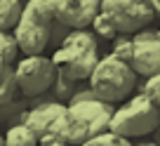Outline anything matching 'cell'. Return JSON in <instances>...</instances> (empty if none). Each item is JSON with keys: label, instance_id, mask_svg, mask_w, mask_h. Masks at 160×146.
<instances>
[{"label": "cell", "instance_id": "6da1fadb", "mask_svg": "<svg viewBox=\"0 0 160 146\" xmlns=\"http://www.w3.org/2000/svg\"><path fill=\"white\" fill-rule=\"evenodd\" d=\"M113 104L97 99L90 90L82 94H73L71 101L64 106V113L54 125V134H59L68 146H82L94 134L108 130Z\"/></svg>", "mask_w": 160, "mask_h": 146}, {"label": "cell", "instance_id": "7a4b0ae2", "mask_svg": "<svg viewBox=\"0 0 160 146\" xmlns=\"http://www.w3.org/2000/svg\"><path fill=\"white\" fill-rule=\"evenodd\" d=\"M52 24H54V17L47 0H26L19 21L12 28L17 50L24 57L42 54L52 40Z\"/></svg>", "mask_w": 160, "mask_h": 146}, {"label": "cell", "instance_id": "3957f363", "mask_svg": "<svg viewBox=\"0 0 160 146\" xmlns=\"http://www.w3.org/2000/svg\"><path fill=\"white\" fill-rule=\"evenodd\" d=\"M134 83H137V76H134V71L130 68V64L115 59L113 54L99 57L97 66L92 68L90 78H87L90 92L97 99L106 101V104L122 101L134 90Z\"/></svg>", "mask_w": 160, "mask_h": 146}, {"label": "cell", "instance_id": "277c9868", "mask_svg": "<svg viewBox=\"0 0 160 146\" xmlns=\"http://www.w3.org/2000/svg\"><path fill=\"white\" fill-rule=\"evenodd\" d=\"M158 125H160V108L146 94H134L122 106L113 108L108 130L132 141L134 137H144L153 132Z\"/></svg>", "mask_w": 160, "mask_h": 146}, {"label": "cell", "instance_id": "5b68a950", "mask_svg": "<svg viewBox=\"0 0 160 146\" xmlns=\"http://www.w3.org/2000/svg\"><path fill=\"white\" fill-rule=\"evenodd\" d=\"M99 12L106 14L118 35H134L158 17L153 0H101Z\"/></svg>", "mask_w": 160, "mask_h": 146}, {"label": "cell", "instance_id": "8992f818", "mask_svg": "<svg viewBox=\"0 0 160 146\" xmlns=\"http://www.w3.org/2000/svg\"><path fill=\"white\" fill-rule=\"evenodd\" d=\"M57 71L52 66L50 57L45 54H33V57H21L14 61V80L17 90H21L26 97H38L47 92L54 85Z\"/></svg>", "mask_w": 160, "mask_h": 146}, {"label": "cell", "instance_id": "52a82bcc", "mask_svg": "<svg viewBox=\"0 0 160 146\" xmlns=\"http://www.w3.org/2000/svg\"><path fill=\"white\" fill-rule=\"evenodd\" d=\"M52 66H54L57 76L64 78L68 83L75 80H87L92 68L99 61V52L97 47H66L57 45V50L50 57Z\"/></svg>", "mask_w": 160, "mask_h": 146}, {"label": "cell", "instance_id": "ba28073f", "mask_svg": "<svg viewBox=\"0 0 160 146\" xmlns=\"http://www.w3.org/2000/svg\"><path fill=\"white\" fill-rule=\"evenodd\" d=\"M132 57H130V68L134 71V76H141V78H153L160 73V31L146 28L137 31L132 35Z\"/></svg>", "mask_w": 160, "mask_h": 146}, {"label": "cell", "instance_id": "9c48e42d", "mask_svg": "<svg viewBox=\"0 0 160 146\" xmlns=\"http://www.w3.org/2000/svg\"><path fill=\"white\" fill-rule=\"evenodd\" d=\"M57 24L66 28H87L99 12L101 0H47Z\"/></svg>", "mask_w": 160, "mask_h": 146}, {"label": "cell", "instance_id": "30bf717a", "mask_svg": "<svg viewBox=\"0 0 160 146\" xmlns=\"http://www.w3.org/2000/svg\"><path fill=\"white\" fill-rule=\"evenodd\" d=\"M64 106L66 104H61V101H47V104H42V106H35V108L28 111V116L24 118V125L28 127L35 137L50 134V132L54 130L57 120L61 118V113H64Z\"/></svg>", "mask_w": 160, "mask_h": 146}, {"label": "cell", "instance_id": "8fae6325", "mask_svg": "<svg viewBox=\"0 0 160 146\" xmlns=\"http://www.w3.org/2000/svg\"><path fill=\"white\" fill-rule=\"evenodd\" d=\"M21 0H0V31H12L21 17Z\"/></svg>", "mask_w": 160, "mask_h": 146}, {"label": "cell", "instance_id": "7c38bea8", "mask_svg": "<svg viewBox=\"0 0 160 146\" xmlns=\"http://www.w3.org/2000/svg\"><path fill=\"white\" fill-rule=\"evenodd\" d=\"M5 146H38V137L21 123V125H12L5 132Z\"/></svg>", "mask_w": 160, "mask_h": 146}, {"label": "cell", "instance_id": "4fadbf2b", "mask_svg": "<svg viewBox=\"0 0 160 146\" xmlns=\"http://www.w3.org/2000/svg\"><path fill=\"white\" fill-rule=\"evenodd\" d=\"M17 92V80H14V66L0 64V106H5L7 101L14 97Z\"/></svg>", "mask_w": 160, "mask_h": 146}, {"label": "cell", "instance_id": "5bb4252c", "mask_svg": "<svg viewBox=\"0 0 160 146\" xmlns=\"http://www.w3.org/2000/svg\"><path fill=\"white\" fill-rule=\"evenodd\" d=\"M61 45H66V47H97V38L87 28H73L64 35Z\"/></svg>", "mask_w": 160, "mask_h": 146}, {"label": "cell", "instance_id": "9a60e30c", "mask_svg": "<svg viewBox=\"0 0 160 146\" xmlns=\"http://www.w3.org/2000/svg\"><path fill=\"white\" fill-rule=\"evenodd\" d=\"M17 54H19V50H17V43L12 38V31H0V64L14 66Z\"/></svg>", "mask_w": 160, "mask_h": 146}, {"label": "cell", "instance_id": "2e32d148", "mask_svg": "<svg viewBox=\"0 0 160 146\" xmlns=\"http://www.w3.org/2000/svg\"><path fill=\"white\" fill-rule=\"evenodd\" d=\"M82 146H134V144L130 139H125V137L111 132V130H104L99 134H94L92 139H87Z\"/></svg>", "mask_w": 160, "mask_h": 146}, {"label": "cell", "instance_id": "e0dca14e", "mask_svg": "<svg viewBox=\"0 0 160 146\" xmlns=\"http://www.w3.org/2000/svg\"><path fill=\"white\" fill-rule=\"evenodd\" d=\"M90 28H92V33H94V38H104V40H113L115 35V28H113V24H111L108 19H106V14H101V12H97L94 14V19L90 21Z\"/></svg>", "mask_w": 160, "mask_h": 146}, {"label": "cell", "instance_id": "ac0fdd59", "mask_svg": "<svg viewBox=\"0 0 160 146\" xmlns=\"http://www.w3.org/2000/svg\"><path fill=\"white\" fill-rule=\"evenodd\" d=\"M132 47H134L132 35H115V38H113V50H111V54H113L115 59H120V61H130Z\"/></svg>", "mask_w": 160, "mask_h": 146}, {"label": "cell", "instance_id": "d6986e66", "mask_svg": "<svg viewBox=\"0 0 160 146\" xmlns=\"http://www.w3.org/2000/svg\"><path fill=\"white\" fill-rule=\"evenodd\" d=\"M141 94H146V97H148V99L160 108V73H158V76H153V78H148V80L144 83Z\"/></svg>", "mask_w": 160, "mask_h": 146}, {"label": "cell", "instance_id": "ffe728a7", "mask_svg": "<svg viewBox=\"0 0 160 146\" xmlns=\"http://www.w3.org/2000/svg\"><path fill=\"white\" fill-rule=\"evenodd\" d=\"M38 146H68L64 139H61L59 134H54V132H50V134H42L38 137Z\"/></svg>", "mask_w": 160, "mask_h": 146}, {"label": "cell", "instance_id": "44dd1931", "mask_svg": "<svg viewBox=\"0 0 160 146\" xmlns=\"http://www.w3.org/2000/svg\"><path fill=\"white\" fill-rule=\"evenodd\" d=\"M153 5H155V12L160 14V0H153Z\"/></svg>", "mask_w": 160, "mask_h": 146}, {"label": "cell", "instance_id": "7402d4cb", "mask_svg": "<svg viewBox=\"0 0 160 146\" xmlns=\"http://www.w3.org/2000/svg\"><path fill=\"white\" fill-rule=\"evenodd\" d=\"M0 146H5V139H2V137H0Z\"/></svg>", "mask_w": 160, "mask_h": 146}]
</instances>
